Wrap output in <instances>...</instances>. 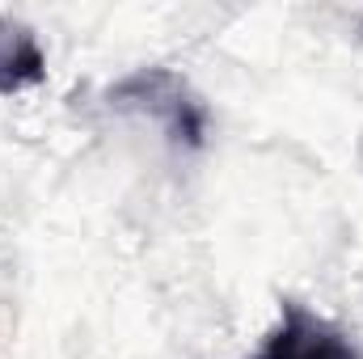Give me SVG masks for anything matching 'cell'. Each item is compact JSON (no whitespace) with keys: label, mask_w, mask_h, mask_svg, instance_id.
Listing matches in <instances>:
<instances>
[{"label":"cell","mask_w":363,"mask_h":359,"mask_svg":"<svg viewBox=\"0 0 363 359\" xmlns=\"http://www.w3.org/2000/svg\"><path fill=\"white\" fill-rule=\"evenodd\" d=\"M118 106H131V110H144V114H152V118H161L165 123V131L182 140V144H190V148H199L203 144V131H207V114H203V106H199V97L182 85L174 72H165V68H148V72H135V77H127L118 89L110 93Z\"/></svg>","instance_id":"1"},{"label":"cell","mask_w":363,"mask_h":359,"mask_svg":"<svg viewBox=\"0 0 363 359\" xmlns=\"http://www.w3.org/2000/svg\"><path fill=\"white\" fill-rule=\"evenodd\" d=\"M43 77H47V55L38 47V34L26 21L0 17V93L4 97L26 93Z\"/></svg>","instance_id":"3"},{"label":"cell","mask_w":363,"mask_h":359,"mask_svg":"<svg viewBox=\"0 0 363 359\" xmlns=\"http://www.w3.org/2000/svg\"><path fill=\"white\" fill-rule=\"evenodd\" d=\"M258 359H363L359 347L304 304H283V317L262 343Z\"/></svg>","instance_id":"2"}]
</instances>
